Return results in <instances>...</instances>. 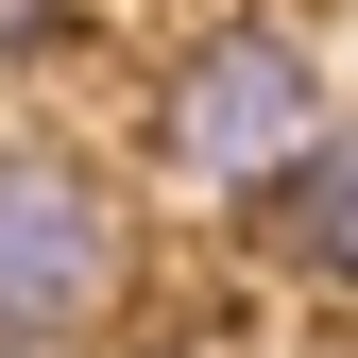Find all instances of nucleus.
Segmentation results:
<instances>
[{
	"mask_svg": "<svg viewBox=\"0 0 358 358\" xmlns=\"http://www.w3.org/2000/svg\"><path fill=\"white\" fill-rule=\"evenodd\" d=\"M324 52H307L290 17H222V34H188L171 52V85H154V171L171 188H205V205H273L290 188V154L324 137Z\"/></svg>",
	"mask_w": 358,
	"mask_h": 358,
	"instance_id": "nucleus-1",
	"label": "nucleus"
},
{
	"mask_svg": "<svg viewBox=\"0 0 358 358\" xmlns=\"http://www.w3.org/2000/svg\"><path fill=\"white\" fill-rule=\"evenodd\" d=\"M137 307L120 171L69 137H0V341H103Z\"/></svg>",
	"mask_w": 358,
	"mask_h": 358,
	"instance_id": "nucleus-2",
	"label": "nucleus"
},
{
	"mask_svg": "<svg viewBox=\"0 0 358 358\" xmlns=\"http://www.w3.org/2000/svg\"><path fill=\"white\" fill-rule=\"evenodd\" d=\"M273 256H290L307 290L358 307V120H324V137L290 154V188H273Z\"/></svg>",
	"mask_w": 358,
	"mask_h": 358,
	"instance_id": "nucleus-3",
	"label": "nucleus"
},
{
	"mask_svg": "<svg viewBox=\"0 0 358 358\" xmlns=\"http://www.w3.org/2000/svg\"><path fill=\"white\" fill-rule=\"evenodd\" d=\"M52 34H69V0H0V69H17V52H52Z\"/></svg>",
	"mask_w": 358,
	"mask_h": 358,
	"instance_id": "nucleus-4",
	"label": "nucleus"
},
{
	"mask_svg": "<svg viewBox=\"0 0 358 358\" xmlns=\"http://www.w3.org/2000/svg\"><path fill=\"white\" fill-rule=\"evenodd\" d=\"M0 358H69V341H0Z\"/></svg>",
	"mask_w": 358,
	"mask_h": 358,
	"instance_id": "nucleus-5",
	"label": "nucleus"
},
{
	"mask_svg": "<svg viewBox=\"0 0 358 358\" xmlns=\"http://www.w3.org/2000/svg\"><path fill=\"white\" fill-rule=\"evenodd\" d=\"M171 358H222V341H171Z\"/></svg>",
	"mask_w": 358,
	"mask_h": 358,
	"instance_id": "nucleus-6",
	"label": "nucleus"
}]
</instances>
